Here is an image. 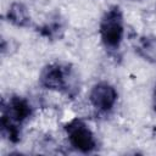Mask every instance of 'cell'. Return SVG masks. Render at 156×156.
<instances>
[{
	"instance_id": "3957f363",
	"label": "cell",
	"mask_w": 156,
	"mask_h": 156,
	"mask_svg": "<svg viewBox=\"0 0 156 156\" xmlns=\"http://www.w3.org/2000/svg\"><path fill=\"white\" fill-rule=\"evenodd\" d=\"M99 33L104 46L108 50H118L124 35L123 12L118 5L110 6L102 15Z\"/></svg>"
},
{
	"instance_id": "8992f818",
	"label": "cell",
	"mask_w": 156,
	"mask_h": 156,
	"mask_svg": "<svg viewBox=\"0 0 156 156\" xmlns=\"http://www.w3.org/2000/svg\"><path fill=\"white\" fill-rule=\"evenodd\" d=\"M135 52L145 61L156 63V35L147 34L138 38L134 45Z\"/></svg>"
},
{
	"instance_id": "52a82bcc",
	"label": "cell",
	"mask_w": 156,
	"mask_h": 156,
	"mask_svg": "<svg viewBox=\"0 0 156 156\" xmlns=\"http://www.w3.org/2000/svg\"><path fill=\"white\" fill-rule=\"evenodd\" d=\"M6 18L11 24L16 27H29L32 21L28 7L18 1H15L10 5L6 12Z\"/></svg>"
},
{
	"instance_id": "7a4b0ae2",
	"label": "cell",
	"mask_w": 156,
	"mask_h": 156,
	"mask_svg": "<svg viewBox=\"0 0 156 156\" xmlns=\"http://www.w3.org/2000/svg\"><path fill=\"white\" fill-rule=\"evenodd\" d=\"M32 106L27 99L12 95L1 101V133L11 143H18L21 139V128L32 116Z\"/></svg>"
},
{
	"instance_id": "5b68a950",
	"label": "cell",
	"mask_w": 156,
	"mask_h": 156,
	"mask_svg": "<svg viewBox=\"0 0 156 156\" xmlns=\"http://www.w3.org/2000/svg\"><path fill=\"white\" fill-rule=\"evenodd\" d=\"M118 99V94L113 85L107 82L96 83L89 94V101L94 108L106 113L113 108Z\"/></svg>"
},
{
	"instance_id": "6da1fadb",
	"label": "cell",
	"mask_w": 156,
	"mask_h": 156,
	"mask_svg": "<svg viewBox=\"0 0 156 156\" xmlns=\"http://www.w3.org/2000/svg\"><path fill=\"white\" fill-rule=\"evenodd\" d=\"M39 84L48 90L65 94L69 99H73L80 89L74 68L62 62H51L44 66L39 74Z\"/></svg>"
},
{
	"instance_id": "ba28073f",
	"label": "cell",
	"mask_w": 156,
	"mask_h": 156,
	"mask_svg": "<svg viewBox=\"0 0 156 156\" xmlns=\"http://www.w3.org/2000/svg\"><path fill=\"white\" fill-rule=\"evenodd\" d=\"M38 32L41 37L48 38L49 40H60L65 33V23L60 16H56L40 26Z\"/></svg>"
},
{
	"instance_id": "8fae6325",
	"label": "cell",
	"mask_w": 156,
	"mask_h": 156,
	"mask_svg": "<svg viewBox=\"0 0 156 156\" xmlns=\"http://www.w3.org/2000/svg\"><path fill=\"white\" fill-rule=\"evenodd\" d=\"M154 110H155V112H156V104H155V106H154Z\"/></svg>"
},
{
	"instance_id": "277c9868",
	"label": "cell",
	"mask_w": 156,
	"mask_h": 156,
	"mask_svg": "<svg viewBox=\"0 0 156 156\" xmlns=\"http://www.w3.org/2000/svg\"><path fill=\"white\" fill-rule=\"evenodd\" d=\"M65 132L72 147L83 154L93 152L96 146V139L89 126L80 118H73L65 124Z\"/></svg>"
},
{
	"instance_id": "9c48e42d",
	"label": "cell",
	"mask_w": 156,
	"mask_h": 156,
	"mask_svg": "<svg viewBox=\"0 0 156 156\" xmlns=\"http://www.w3.org/2000/svg\"><path fill=\"white\" fill-rule=\"evenodd\" d=\"M129 1H133V2H140V1H143V0H129Z\"/></svg>"
},
{
	"instance_id": "30bf717a",
	"label": "cell",
	"mask_w": 156,
	"mask_h": 156,
	"mask_svg": "<svg viewBox=\"0 0 156 156\" xmlns=\"http://www.w3.org/2000/svg\"><path fill=\"white\" fill-rule=\"evenodd\" d=\"M154 96H155V99H156V85H155V89H154Z\"/></svg>"
}]
</instances>
